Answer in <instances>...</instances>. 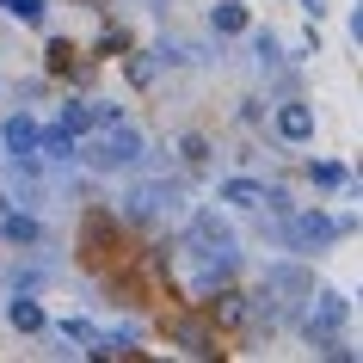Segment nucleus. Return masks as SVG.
Listing matches in <instances>:
<instances>
[{
    "label": "nucleus",
    "mask_w": 363,
    "mask_h": 363,
    "mask_svg": "<svg viewBox=\"0 0 363 363\" xmlns=\"http://www.w3.org/2000/svg\"><path fill=\"white\" fill-rule=\"evenodd\" d=\"M74 154H80L93 172H123V167L142 160V135H135V123H105V135L74 142Z\"/></svg>",
    "instance_id": "obj_1"
},
{
    "label": "nucleus",
    "mask_w": 363,
    "mask_h": 363,
    "mask_svg": "<svg viewBox=\"0 0 363 363\" xmlns=\"http://www.w3.org/2000/svg\"><path fill=\"white\" fill-rule=\"evenodd\" d=\"M339 234H345V222H339V216H326V210H302L296 222H289V240H296L302 252H326Z\"/></svg>",
    "instance_id": "obj_2"
},
{
    "label": "nucleus",
    "mask_w": 363,
    "mask_h": 363,
    "mask_svg": "<svg viewBox=\"0 0 363 363\" xmlns=\"http://www.w3.org/2000/svg\"><path fill=\"white\" fill-rule=\"evenodd\" d=\"M38 117L31 111H13L6 117V130H0V154H19V160H31V154H38Z\"/></svg>",
    "instance_id": "obj_3"
},
{
    "label": "nucleus",
    "mask_w": 363,
    "mask_h": 363,
    "mask_svg": "<svg viewBox=\"0 0 363 363\" xmlns=\"http://www.w3.org/2000/svg\"><path fill=\"white\" fill-rule=\"evenodd\" d=\"M302 296H314V284H308L302 265H271V302H277V314H284V308H296Z\"/></svg>",
    "instance_id": "obj_4"
},
{
    "label": "nucleus",
    "mask_w": 363,
    "mask_h": 363,
    "mask_svg": "<svg viewBox=\"0 0 363 363\" xmlns=\"http://www.w3.org/2000/svg\"><path fill=\"white\" fill-rule=\"evenodd\" d=\"M339 320H345V296H339V289H326L320 302H314V314H308V339L326 345L333 333H339Z\"/></svg>",
    "instance_id": "obj_5"
},
{
    "label": "nucleus",
    "mask_w": 363,
    "mask_h": 363,
    "mask_svg": "<svg viewBox=\"0 0 363 363\" xmlns=\"http://www.w3.org/2000/svg\"><path fill=\"white\" fill-rule=\"evenodd\" d=\"M277 135L302 148L308 135H314V105H302V99H284V105H277Z\"/></svg>",
    "instance_id": "obj_6"
},
{
    "label": "nucleus",
    "mask_w": 363,
    "mask_h": 363,
    "mask_svg": "<svg viewBox=\"0 0 363 363\" xmlns=\"http://www.w3.org/2000/svg\"><path fill=\"white\" fill-rule=\"evenodd\" d=\"M222 203L228 210H259V203H271V185H259V179H222Z\"/></svg>",
    "instance_id": "obj_7"
},
{
    "label": "nucleus",
    "mask_w": 363,
    "mask_h": 363,
    "mask_svg": "<svg viewBox=\"0 0 363 363\" xmlns=\"http://www.w3.org/2000/svg\"><path fill=\"white\" fill-rule=\"evenodd\" d=\"M38 216H25V210H0V240L6 247H38Z\"/></svg>",
    "instance_id": "obj_8"
},
{
    "label": "nucleus",
    "mask_w": 363,
    "mask_h": 363,
    "mask_svg": "<svg viewBox=\"0 0 363 363\" xmlns=\"http://www.w3.org/2000/svg\"><path fill=\"white\" fill-rule=\"evenodd\" d=\"M210 31H222V38L247 31V6H240V0H216L210 6Z\"/></svg>",
    "instance_id": "obj_9"
},
{
    "label": "nucleus",
    "mask_w": 363,
    "mask_h": 363,
    "mask_svg": "<svg viewBox=\"0 0 363 363\" xmlns=\"http://www.w3.org/2000/svg\"><path fill=\"white\" fill-rule=\"evenodd\" d=\"M6 320H13L25 339H31V333H43V308L31 302V296H13V302H6Z\"/></svg>",
    "instance_id": "obj_10"
},
{
    "label": "nucleus",
    "mask_w": 363,
    "mask_h": 363,
    "mask_svg": "<svg viewBox=\"0 0 363 363\" xmlns=\"http://www.w3.org/2000/svg\"><path fill=\"white\" fill-rule=\"evenodd\" d=\"M62 130H68V135L80 142V135L93 130V105H80V99H68V105H62Z\"/></svg>",
    "instance_id": "obj_11"
},
{
    "label": "nucleus",
    "mask_w": 363,
    "mask_h": 363,
    "mask_svg": "<svg viewBox=\"0 0 363 363\" xmlns=\"http://www.w3.org/2000/svg\"><path fill=\"white\" fill-rule=\"evenodd\" d=\"M38 148L50 154V160H68V154H74V135L56 123V130H38Z\"/></svg>",
    "instance_id": "obj_12"
},
{
    "label": "nucleus",
    "mask_w": 363,
    "mask_h": 363,
    "mask_svg": "<svg viewBox=\"0 0 363 363\" xmlns=\"http://www.w3.org/2000/svg\"><path fill=\"white\" fill-rule=\"evenodd\" d=\"M308 179H314L320 191H339V185H345V167H339V160H314V167H308Z\"/></svg>",
    "instance_id": "obj_13"
},
{
    "label": "nucleus",
    "mask_w": 363,
    "mask_h": 363,
    "mask_svg": "<svg viewBox=\"0 0 363 363\" xmlns=\"http://www.w3.org/2000/svg\"><path fill=\"white\" fill-rule=\"evenodd\" d=\"M216 320L240 326V320H247V296H234V289H228V296H216Z\"/></svg>",
    "instance_id": "obj_14"
},
{
    "label": "nucleus",
    "mask_w": 363,
    "mask_h": 363,
    "mask_svg": "<svg viewBox=\"0 0 363 363\" xmlns=\"http://www.w3.org/2000/svg\"><path fill=\"white\" fill-rule=\"evenodd\" d=\"M62 339H74L80 351H93V345H99V326L93 320H62Z\"/></svg>",
    "instance_id": "obj_15"
},
{
    "label": "nucleus",
    "mask_w": 363,
    "mask_h": 363,
    "mask_svg": "<svg viewBox=\"0 0 363 363\" xmlns=\"http://www.w3.org/2000/svg\"><path fill=\"white\" fill-rule=\"evenodd\" d=\"M179 160H185V167H210V142H203V135H185V142H179Z\"/></svg>",
    "instance_id": "obj_16"
},
{
    "label": "nucleus",
    "mask_w": 363,
    "mask_h": 363,
    "mask_svg": "<svg viewBox=\"0 0 363 363\" xmlns=\"http://www.w3.org/2000/svg\"><path fill=\"white\" fill-rule=\"evenodd\" d=\"M13 19H25V25H43V0H0Z\"/></svg>",
    "instance_id": "obj_17"
},
{
    "label": "nucleus",
    "mask_w": 363,
    "mask_h": 363,
    "mask_svg": "<svg viewBox=\"0 0 363 363\" xmlns=\"http://www.w3.org/2000/svg\"><path fill=\"white\" fill-rule=\"evenodd\" d=\"M179 345H185V351H191V357H210V339H203V333H197V326H185V333H179Z\"/></svg>",
    "instance_id": "obj_18"
},
{
    "label": "nucleus",
    "mask_w": 363,
    "mask_h": 363,
    "mask_svg": "<svg viewBox=\"0 0 363 363\" xmlns=\"http://www.w3.org/2000/svg\"><path fill=\"white\" fill-rule=\"evenodd\" d=\"M302 6H308V19H320V13H326V0H302Z\"/></svg>",
    "instance_id": "obj_19"
},
{
    "label": "nucleus",
    "mask_w": 363,
    "mask_h": 363,
    "mask_svg": "<svg viewBox=\"0 0 363 363\" xmlns=\"http://www.w3.org/2000/svg\"><path fill=\"white\" fill-rule=\"evenodd\" d=\"M0 210H6V191H0Z\"/></svg>",
    "instance_id": "obj_20"
}]
</instances>
